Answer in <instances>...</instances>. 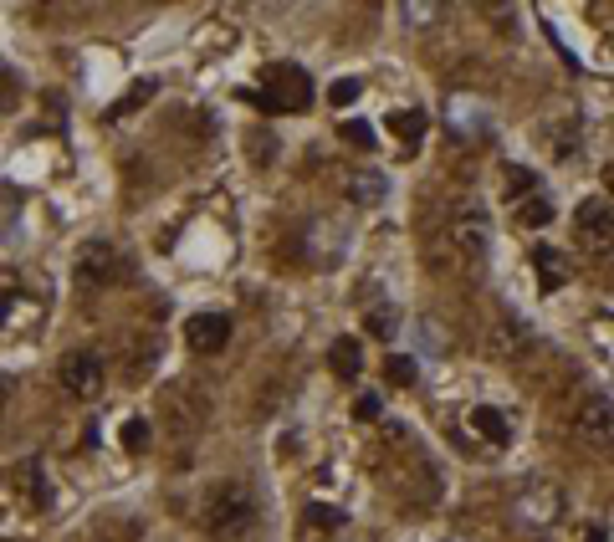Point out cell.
<instances>
[{
  "instance_id": "6da1fadb",
  "label": "cell",
  "mask_w": 614,
  "mask_h": 542,
  "mask_svg": "<svg viewBox=\"0 0 614 542\" xmlns=\"http://www.w3.org/2000/svg\"><path fill=\"white\" fill-rule=\"evenodd\" d=\"M205 532L210 542H261V512H256V496L236 481L221 486L205 507Z\"/></svg>"
},
{
  "instance_id": "7a4b0ae2",
  "label": "cell",
  "mask_w": 614,
  "mask_h": 542,
  "mask_svg": "<svg viewBox=\"0 0 614 542\" xmlns=\"http://www.w3.org/2000/svg\"><path fill=\"white\" fill-rule=\"evenodd\" d=\"M246 98L256 108H267V113H302L313 103V77H307L297 62H272L261 72V93H246Z\"/></svg>"
},
{
  "instance_id": "3957f363",
  "label": "cell",
  "mask_w": 614,
  "mask_h": 542,
  "mask_svg": "<svg viewBox=\"0 0 614 542\" xmlns=\"http://www.w3.org/2000/svg\"><path fill=\"white\" fill-rule=\"evenodd\" d=\"M574 231H579L584 251H594V256L614 251V205L609 200H584L574 210Z\"/></svg>"
},
{
  "instance_id": "277c9868",
  "label": "cell",
  "mask_w": 614,
  "mask_h": 542,
  "mask_svg": "<svg viewBox=\"0 0 614 542\" xmlns=\"http://www.w3.org/2000/svg\"><path fill=\"white\" fill-rule=\"evenodd\" d=\"M57 379H62V389H67L72 399H98V394H103V358L87 353V348H77V353L62 358Z\"/></svg>"
},
{
  "instance_id": "5b68a950",
  "label": "cell",
  "mask_w": 614,
  "mask_h": 542,
  "mask_svg": "<svg viewBox=\"0 0 614 542\" xmlns=\"http://www.w3.org/2000/svg\"><path fill=\"white\" fill-rule=\"evenodd\" d=\"M574 430L589 440V445H609L614 440V399L609 394H589L579 404V415H574Z\"/></svg>"
},
{
  "instance_id": "8992f818",
  "label": "cell",
  "mask_w": 614,
  "mask_h": 542,
  "mask_svg": "<svg viewBox=\"0 0 614 542\" xmlns=\"http://www.w3.org/2000/svg\"><path fill=\"white\" fill-rule=\"evenodd\" d=\"M226 338H231V318L226 312H195V318L185 323V343L195 348V353H221L226 348Z\"/></svg>"
},
{
  "instance_id": "52a82bcc",
  "label": "cell",
  "mask_w": 614,
  "mask_h": 542,
  "mask_svg": "<svg viewBox=\"0 0 614 542\" xmlns=\"http://www.w3.org/2000/svg\"><path fill=\"white\" fill-rule=\"evenodd\" d=\"M77 277H82L87 287L113 282V277H118V251H113V246H103V241H87V246H82V256H77Z\"/></svg>"
},
{
  "instance_id": "ba28073f",
  "label": "cell",
  "mask_w": 614,
  "mask_h": 542,
  "mask_svg": "<svg viewBox=\"0 0 614 542\" xmlns=\"http://www.w3.org/2000/svg\"><path fill=\"white\" fill-rule=\"evenodd\" d=\"M558 507H563V496H558L553 486H533L528 496H517V507H512V512H517L522 522H533V527H538V522H553V517H558Z\"/></svg>"
},
{
  "instance_id": "9c48e42d",
  "label": "cell",
  "mask_w": 614,
  "mask_h": 542,
  "mask_svg": "<svg viewBox=\"0 0 614 542\" xmlns=\"http://www.w3.org/2000/svg\"><path fill=\"white\" fill-rule=\"evenodd\" d=\"M384 190H389V179L379 169H348V200L354 205H384Z\"/></svg>"
},
{
  "instance_id": "30bf717a",
  "label": "cell",
  "mask_w": 614,
  "mask_h": 542,
  "mask_svg": "<svg viewBox=\"0 0 614 542\" xmlns=\"http://www.w3.org/2000/svg\"><path fill=\"white\" fill-rule=\"evenodd\" d=\"M533 266H538V287L543 292H558L568 282V256L558 246H533Z\"/></svg>"
},
{
  "instance_id": "8fae6325",
  "label": "cell",
  "mask_w": 614,
  "mask_h": 542,
  "mask_svg": "<svg viewBox=\"0 0 614 542\" xmlns=\"http://www.w3.org/2000/svg\"><path fill=\"white\" fill-rule=\"evenodd\" d=\"M471 430L487 440V445H507L512 440V425H507V415L502 410H492V404H476L471 410Z\"/></svg>"
},
{
  "instance_id": "7c38bea8",
  "label": "cell",
  "mask_w": 614,
  "mask_h": 542,
  "mask_svg": "<svg viewBox=\"0 0 614 542\" xmlns=\"http://www.w3.org/2000/svg\"><path fill=\"white\" fill-rule=\"evenodd\" d=\"M328 364H333V374H338V379H359V369H364V353H359V343H354V338H333V348H328Z\"/></svg>"
},
{
  "instance_id": "4fadbf2b",
  "label": "cell",
  "mask_w": 614,
  "mask_h": 542,
  "mask_svg": "<svg viewBox=\"0 0 614 542\" xmlns=\"http://www.w3.org/2000/svg\"><path fill=\"white\" fill-rule=\"evenodd\" d=\"M425 128H430V113H425V108H400V113H389V133H400L410 149L425 139Z\"/></svg>"
},
{
  "instance_id": "5bb4252c",
  "label": "cell",
  "mask_w": 614,
  "mask_h": 542,
  "mask_svg": "<svg viewBox=\"0 0 614 542\" xmlns=\"http://www.w3.org/2000/svg\"><path fill=\"white\" fill-rule=\"evenodd\" d=\"M16 486H26V491H31V502H36V507H47V502H52V491H47V481H41V461H36V456H31L26 466H16Z\"/></svg>"
},
{
  "instance_id": "9a60e30c",
  "label": "cell",
  "mask_w": 614,
  "mask_h": 542,
  "mask_svg": "<svg viewBox=\"0 0 614 542\" xmlns=\"http://www.w3.org/2000/svg\"><path fill=\"white\" fill-rule=\"evenodd\" d=\"M384 379H389L394 389H410V384L420 379L415 358H410V353H389V358H384Z\"/></svg>"
},
{
  "instance_id": "2e32d148",
  "label": "cell",
  "mask_w": 614,
  "mask_h": 542,
  "mask_svg": "<svg viewBox=\"0 0 614 542\" xmlns=\"http://www.w3.org/2000/svg\"><path fill=\"white\" fill-rule=\"evenodd\" d=\"M538 190V174L528 164H507V200H533Z\"/></svg>"
},
{
  "instance_id": "e0dca14e",
  "label": "cell",
  "mask_w": 614,
  "mask_h": 542,
  "mask_svg": "<svg viewBox=\"0 0 614 542\" xmlns=\"http://www.w3.org/2000/svg\"><path fill=\"white\" fill-rule=\"evenodd\" d=\"M369 333L374 338H394V333H400V307H374L369 312Z\"/></svg>"
},
{
  "instance_id": "ac0fdd59",
  "label": "cell",
  "mask_w": 614,
  "mask_h": 542,
  "mask_svg": "<svg viewBox=\"0 0 614 542\" xmlns=\"http://www.w3.org/2000/svg\"><path fill=\"white\" fill-rule=\"evenodd\" d=\"M338 139H343V144H359V149H369V144H374V128H369L364 118H343V123H338Z\"/></svg>"
},
{
  "instance_id": "d6986e66",
  "label": "cell",
  "mask_w": 614,
  "mask_h": 542,
  "mask_svg": "<svg viewBox=\"0 0 614 542\" xmlns=\"http://www.w3.org/2000/svg\"><path fill=\"white\" fill-rule=\"evenodd\" d=\"M517 220H522V225H548V220H553V205H548L543 195H533V200L517 205Z\"/></svg>"
},
{
  "instance_id": "ffe728a7",
  "label": "cell",
  "mask_w": 614,
  "mask_h": 542,
  "mask_svg": "<svg viewBox=\"0 0 614 542\" xmlns=\"http://www.w3.org/2000/svg\"><path fill=\"white\" fill-rule=\"evenodd\" d=\"M354 98H359V77H338V82L328 87V103H333V108H348Z\"/></svg>"
},
{
  "instance_id": "44dd1931",
  "label": "cell",
  "mask_w": 614,
  "mask_h": 542,
  "mask_svg": "<svg viewBox=\"0 0 614 542\" xmlns=\"http://www.w3.org/2000/svg\"><path fill=\"white\" fill-rule=\"evenodd\" d=\"M149 98H154V82H134V87H128V93L118 98V108H113V113H134V108H139V103H149Z\"/></svg>"
},
{
  "instance_id": "7402d4cb",
  "label": "cell",
  "mask_w": 614,
  "mask_h": 542,
  "mask_svg": "<svg viewBox=\"0 0 614 542\" xmlns=\"http://www.w3.org/2000/svg\"><path fill=\"white\" fill-rule=\"evenodd\" d=\"M123 450H134V456H139V450H149V425L144 420H128L123 425Z\"/></svg>"
},
{
  "instance_id": "603a6c76",
  "label": "cell",
  "mask_w": 614,
  "mask_h": 542,
  "mask_svg": "<svg viewBox=\"0 0 614 542\" xmlns=\"http://www.w3.org/2000/svg\"><path fill=\"white\" fill-rule=\"evenodd\" d=\"M307 522H313V527H338V522H343V512H333V507L313 502V507H307Z\"/></svg>"
},
{
  "instance_id": "cb8c5ba5",
  "label": "cell",
  "mask_w": 614,
  "mask_h": 542,
  "mask_svg": "<svg viewBox=\"0 0 614 542\" xmlns=\"http://www.w3.org/2000/svg\"><path fill=\"white\" fill-rule=\"evenodd\" d=\"M354 415H359V420H379V399H374V394H364Z\"/></svg>"
},
{
  "instance_id": "d4e9b609",
  "label": "cell",
  "mask_w": 614,
  "mask_h": 542,
  "mask_svg": "<svg viewBox=\"0 0 614 542\" xmlns=\"http://www.w3.org/2000/svg\"><path fill=\"white\" fill-rule=\"evenodd\" d=\"M405 16L410 21H425V16H435V6H405Z\"/></svg>"
},
{
  "instance_id": "484cf974",
  "label": "cell",
  "mask_w": 614,
  "mask_h": 542,
  "mask_svg": "<svg viewBox=\"0 0 614 542\" xmlns=\"http://www.w3.org/2000/svg\"><path fill=\"white\" fill-rule=\"evenodd\" d=\"M604 190L614 195V164H604Z\"/></svg>"
},
{
  "instance_id": "4316f807",
  "label": "cell",
  "mask_w": 614,
  "mask_h": 542,
  "mask_svg": "<svg viewBox=\"0 0 614 542\" xmlns=\"http://www.w3.org/2000/svg\"><path fill=\"white\" fill-rule=\"evenodd\" d=\"M589 542H609V537H604V532H589Z\"/></svg>"
}]
</instances>
